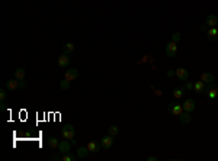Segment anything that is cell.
<instances>
[{"mask_svg": "<svg viewBox=\"0 0 218 161\" xmlns=\"http://www.w3.org/2000/svg\"><path fill=\"white\" fill-rule=\"evenodd\" d=\"M74 132H76V129H74V126L71 125V123H67L64 128H63V131H61V135H63V138H66V139H73L74 138Z\"/></svg>", "mask_w": 218, "mask_h": 161, "instance_id": "1", "label": "cell"}, {"mask_svg": "<svg viewBox=\"0 0 218 161\" xmlns=\"http://www.w3.org/2000/svg\"><path fill=\"white\" fill-rule=\"evenodd\" d=\"M169 112L172 113V115H175V116H180L182 112H183V107L180 103H177V102H172L170 105H169Z\"/></svg>", "mask_w": 218, "mask_h": 161, "instance_id": "2", "label": "cell"}, {"mask_svg": "<svg viewBox=\"0 0 218 161\" xmlns=\"http://www.w3.org/2000/svg\"><path fill=\"white\" fill-rule=\"evenodd\" d=\"M70 148H71V142H68V139H63V141H60L58 147H57V150H58L61 154H66V153H70Z\"/></svg>", "mask_w": 218, "mask_h": 161, "instance_id": "3", "label": "cell"}, {"mask_svg": "<svg viewBox=\"0 0 218 161\" xmlns=\"http://www.w3.org/2000/svg\"><path fill=\"white\" fill-rule=\"evenodd\" d=\"M6 89L9 91H16V90L20 89V80H17V79H12V80H9L6 83Z\"/></svg>", "mask_w": 218, "mask_h": 161, "instance_id": "4", "label": "cell"}, {"mask_svg": "<svg viewBox=\"0 0 218 161\" xmlns=\"http://www.w3.org/2000/svg\"><path fill=\"white\" fill-rule=\"evenodd\" d=\"M176 51H177V45H176V42H169L167 45H166V55L167 57H173L176 55Z\"/></svg>", "mask_w": 218, "mask_h": 161, "instance_id": "5", "label": "cell"}, {"mask_svg": "<svg viewBox=\"0 0 218 161\" xmlns=\"http://www.w3.org/2000/svg\"><path fill=\"white\" fill-rule=\"evenodd\" d=\"M112 144H114V137H112V135H105V137L102 138L101 145L103 150H109V148L112 147Z\"/></svg>", "mask_w": 218, "mask_h": 161, "instance_id": "6", "label": "cell"}, {"mask_svg": "<svg viewBox=\"0 0 218 161\" xmlns=\"http://www.w3.org/2000/svg\"><path fill=\"white\" fill-rule=\"evenodd\" d=\"M182 107H183V112H192V110H195V102H193L192 99H186L183 102V105H182Z\"/></svg>", "mask_w": 218, "mask_h": 161, "instance_id": "7", "label": "cell"}, {"mask_svg": "<svg viewBox=\"0 0 218 161\" xmlns=\"http://www.w3.org/2000/svg\"><path fill=\"white\" fill-rule=\"evenodd\" d=\"M87 148H89V151H90V153L98 154V153H99V151L102 150V145H101V142H96V141H90V142H89V145H87Z\"/></svg>", "mask_w": 218, "mask_h": 161, "instance_id": "8", "label": "cell"}, {"mask_svg": "<svg viewBox=\"0 0 218 161\" xmlns=\"http://www.w3.org/2000/svg\"><path fill=\"white\" fill-rule=\"evenodd\" d=\"M77 77H79V70H77V68H70V70H67V73H66V79H67L68 81L76 80Z\"/></svg>", "mask_w": 218, "mask_h": 161, "instance_id": "9", "label": "cell"}, {"mask_svg": "<svg viewBox=\"0 0 218 161\" xmlns=\"http://www.w3.org/2000/svg\"><path fill=\"white\" fill-rule=\"evenodd\" d=\"M176 77L179 79V80L186 81L188 80V77H189V73H188V70H185V68H177L176 70Z\"/></svg>", "mask_w": 218, "mask_h": 161, "instance_id": "10", "label": "cell"}, {"mask_svg": "<svg viewBox=\"0 0 218 161\" xmlns=\"http://www.w3.org/2000/svg\"><path fill=\"white\" fill-rule=\"evenodd\" d=\"M193 90H195V93H198V94H202V93H205V83L204 81H196L195 84H193Z\"/></svg>", "mask_w": 218, "mask_h": 161, "instance_id": "11", "label": "cell"}, {"mask_svg": "<svg viewBox=\"0 0 218 161\" xmlns=\"http://www.w3.org/2000/svg\"><path fill=\"white\" fill-rule=\"evenodd\" d=\"M68 64H70V58H68V54H63V55L58 58V65L61 67V68H66Z\"/></svg>", "mask_w": 218, "mask_h": 161, "instance_id": "12", "label": "cell"}, {"mask_svg": "<svg viewBox=\"0 0 218 161\" xmlns=\"http://www.w3.org/2000/svg\"><path fill=\"white\" fill-rule=\"evenodd\" d=\"M218 23V17L215 15H210V16H207V25L210 26V28H215Z\"/></svg>", "mask_w": 218, "mask_h": 161, "instance_id": "13", "label": "cell"}, {"mask_svg": "<svg viewBox=\"0 0 218 161\" xmlns=\"http://www.w3.org/2000/svg\"><path fill=\"white\" fill-rule=\"evenodd\" d=\"M207 36H208V39H211V41H217L218 39V29H215V28H211V29H208Z\"/></svg>", "mask_w": 218, "mask_h": 161, "instance_id": "14", "label": "cell"}, {"mask_svg": "<svg viewBox=\"0 0 218 161\" xmlns=\"http://www.w3.org/2000/svg\"><path fill=\"white\" fill-rule=\"evenodd\" d=\"M89 153H90V151H89L87 147H80V148L77 150V158H86Z\"/></svg>", "mask_w": 218, "mask_h": 161, "instance_id": "15", "label": "cell"}, {"mask_svg": "<svg viewBox=\"0 0 218 161\" xmlns=\"http://www.w3.org/2000/svg\"><path fill=\"white\" fill-rule=\"evenodd\" d=\"M179 119L182 123H189V122L192 121V118H191V113L189 112H182V115L179 116Z\"/></svg>", "mask_w": 218, "mask_h": 161, "instance_id": "16", "label": "cell"}, {"mask_svg": "<svg viewBox=\"0 0 218 161\" xmlns=\"http://www.w3.org/2000/svg\"><path fill=\"white\" fill-rule=\"evenodd\" d=\"M73 51H74V44H73V42H67V44L63 45V52H64V54H70V52H73Z\"/></svg>", "mask_w": 218, "mask_h": 161, "instance_id": "17", "label": "cell"}, {"mask_svg": "<svg viewBox=\"0 0 218 161\" xmlns=\"http://www.w3.org/2000/svg\"><path fill=\"white\" fill-rule=\"evenodd\" d=\"M201 80L204 81V83H214V76L212 74H210V73H204L201 76Z\"/></svg>", "mask_w": 218, "mask_h": 161, "instance_id": "18", "label": "cell"}, {"mask_svg": "<svg viewBox=\"0 0 218 161\" xmlns=\"http://www.w3.org/2000/svg\"><path fill=\"white\" fill-rule=\"evenodd\" d=\"M15 79H17V80H23V79H25V70H23V68H16V71H15Z\"/></svg>", "mask_w": 218, "mask_h": 161, "instance_id": "19", "label": "cell"}, {"mask_svg": "<svg viewBox=\"0 0 218 161\" xmlns=\"http://www.w3.org/2000/svg\"><path fill=\"white\" fill-rule=\"evenodd\" d=\"M47 142H48V145H50L51 148H57V147H58V144H60V141L55 137H50Z\"/></svg>", "mask_w": 218, "mask_h": 161, "instance_id": "20", "label": "cell"}, {"mask_svg": "<svg viewBox=\"0 0 218 161\" xmlns=\"http://www.w3.org/2000/svg\"><path fill=\"white\" fill-rule=\"evenodd\" d=\"M183 93H185V89H183V87H177V89L173 90V96L176 97V99H180V97L183 96Z\"/></svg>", "mask_w": 218, "mask_h": 161, "instance_id": "21", "label": "cell"}, {"mask_svg": "<svg viewBox=\"0 0 218 161\" xmlns=\"http://www.w3.org/2000/svg\"><path fill=\"white\" fill-rule=\"evenodd\" d=\"M60 87H61L63 90H67L68 87H70V81H68L67 79H64V80L60 83Z\"/></svg>", "mask_w": 218, "mask_h": 161, "instance_id": "22", "label": "cell"}, {"mask_svg": "<svg viewBox=\"0 0 218 161\" xmlns=\"http://www.w3.org/2000/svg\"><path fill=\"white\" fill-rule=\"evenodd\" d=\"M76 157L74 155H71L70 153H66L64 155H63V161H74Z\"/></svg>", "mask_w": 218, "mask_h": 161, "instance_id": "23", "label": "cell"}, {"mask_svg": "<svg viewBox=\"0 0 218 161\" xmlns=\"http://www.w3.org/2000/svg\"><path fill=\"white\" fill-rule=\"evenodd\" d=\"M215 89H218V87L214 84V83H208V84H205V93H208V91H211V90H215Z\"/></svg>", "mask_w": 218, "mask_h": 161, "instance_id": "24", "label": "cell"}, {"mask_svg": "<svg viewBox=\"0 0 218 161\" xmlns=\"http://www.w3.org/2000/svg\"><path fill=\"white\" fill-rule=\"evenodd\" d=\"M109 135H112V137L118 135V126H115V125L109 126Z\"/></svg>", "mask_w": 218, "mask_h": 161, "instance_id": "25", "label": "cell"}, {"mask_svg": "<svg viewBox=\"0 0 218 161\" xmlns=\"http://www.w3.org/2000/svg\"><path fill=\"white\" fill-rule=\"evenodd\" d=\"M183 89H185V90H188V91H189V90H193V84L191 83V81H185Z\"/></svg>", "mask_w": 218, "mask_h": 161, "instance_id": "26", "label": "cell"}, {"mask_svg": "<svg viewBox=\"0 0 218 161\" xmlns=\"http://www.w3.org/2000/svg\"><path fill=\"white\" fill-rule=\"evenodd\" d=\"M172 41H173V42H179V41H180V33L179 32L173 33V35H172Z\"/></svg>", "mask_w": 218, "mask_h": 161, "instance_id": "27", "label": "cell"}, {"mask_svg": "<svg viewBox=\"0 0 218 161\" xmlns=\"http://www.w3.org/2000/svg\"><path fill=\"white\" fill-rule=\"evenodd\" d=\"M6 97H8V93H6V90L2 89V90H0V100H6Z\"/></svg>", "mask_w": 218, "mask_h": 161, "instance_id": "28", "label": "cell"}, {"mask_svg": "<svg viewBox=\"0 0 218 161\" xmlns=\"http://www.w3.org/2000/svg\"><path fill=\"white\" fill-rule=\"evenodd\" d=\"M208 94H210V97H211V99H214V97H217V94H218V89H215V90H211V91H208Z\"/></svg>", "mask_w": 218, "mask_h": 161, "instance_id": "29", "label": "cell"}, {"mask_svg": "<svg viewBox=\"0 0 218 161\" xmlns=\"http://www.w3.org/2000/svg\"><path fill=\"white\" fill-rule=\"evenodd\" d=\"M51 160H52V161H58V160H63V157H60L58 154H54V155H51Z\"/></svg>", "mask_w": 218, "mask_h": 161, "instance_id": "30", "label": "cell"}, {"mask_svg": "<svg viewBox=\"0 0 218 161\" xmlns=\"http://www.w3.org/2000/svg\"><path fill=\"white\" fill-rule=\"evenodd\" d=\"M5 109H6V102L2 100V102H0V110H5Z\"/></svg>", "mask_w": 218, "mask_h": 161, "instance_id": "31", "label": "cell"}, {"mask_svg": "<svg viewBox=\"0 0 218 161\" xmlns=\"http://www.w3.org/2000/svg\"><path fill=\"white\" fill-rule=\"evenodd\" d=\"M167 76H169V77H173V76H176V71H173V70H169V71H167Z\"/></svg>", "mask_w": 218, "mask_h": 161, "instance_id": "32", "label": "cell"}, {"mask_svg": "<svg viewBox=\"0 0 218 161\" xmlns=\"http://www.w3.org/2000/svg\"><path fill=\"white\" fill-rule=\"evenodd\" d=\"M201 31H207V32H208V25H202Z\"/></svg>", "mask_w": 218, "mask_h": 161, "instance_id": "33", "label": "cell"}, {"mask_svg": "<svg viewBox=\"0 0 218 161\" xmlns=\"http://www.w3.org/2000/svg\"><path fill=\"white\" fill-rule=\"evenodd\" d=\"M26 87V84L23 83V80H20V89H25Z\"/></svg>", "mask_w": 218, "mask_h": 161, "instance_id": "34", "label": "cell"}, {"mask_svg": "<svg viewBox=\"0 0 218 161\" xmlns=\"http://www.w3.org/2000/svg\"><path fill=\"white\" fill-rule=\"evenodd\" d=\"M156 160H157L156 157H148V161H156Z\"/></svg>", "mask_w": 218, "mask_h": 161, "instance_id": "35", "label": "cell"}]
</instances>
